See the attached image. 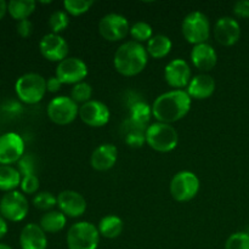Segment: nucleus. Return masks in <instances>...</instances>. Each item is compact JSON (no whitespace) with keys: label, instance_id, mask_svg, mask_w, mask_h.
<instances>
[{"label":"nucleus","instance_id":"nucleus-1","mask_svg":"<svg viewBox=\"0 0 249 249\" xmlns=\"http://www.w3.org/2000/svg\"><path fill=\"white\" fill-rule=\"evenodd\" d=\"M192 99L186 90H170L160 94L152 104V114L160 123L172 124L179 122L191 109Z\"/></svg>","mask_w":249,"mask_h":249},{"label":"nucleus","instance_id":"nucleus-2","mask_svg":"<svg viewBox=\"0 0 249 249\" xmlns=\"http://www.w3.org/2000/svg\"><path fill=\"white\" fill-rule=\"evenodd\" d=\"M148 53L140 43L130 40L122 44L114 53L113 65L117 72L124 77H135L146 68Z\"/></svg>","mask_w":249,"mask_h":249},{"label":"nucleus","instance_id":"nucleus-3","mask_svg":"<svg viewBox=\"0 0 249 249\" xmlns=\"http://www.w3.org/2000/svg\"><path fill=\"white\" fill-rule=\"evenodd\" d=\"M46 91V79L39 73H24L15 83V92L17 97L26 105H36L40 102Z\"/></svg>","mask_w":249,"mask_h":249},{"label":"nucleus","instance_id":"nucleus-4","mask_svg":"<svg viewBox=\"0 0 249 249\" xmlns=\"http://www.w3.org/2000/svg\"><path fill=\"white\" fill-rule=\"evenodd\" d=\"M146 143L157 152L168 153L177 148L179 135L172 124L156 122L151 123L146 130Z\"/></svg>","mask_w":249,"mask_h":249},{"label":"nucleus","instance_id":"nucleus-5","mask_svg":"<svg viewBox=\"0 0 249 249\" xmlns=\"http://www.w3.org/2000/svg\"><path fill=\"white\" fill-rule=\"evenodd\" d=\"M66 242L68 249H97L100 232L92 223L79 221L68 229Z\"/></svg>","mask_w":249,"mask_h":249},{"label":"nucleus","instance_id":"nucleus-6","mask_svg":"<svg viewBox=\"0 0 249 249\" xmlns=\"http://www.w3.org/2000/svg\"><path fill=\"white\" fill-rule=\"evenodd\" d=\"M181 32L187 43L192 45L207 43L211 36V22L203 12H190L182 21Z\"/></svg>","mask_w":249,"mask_h":249},{"label":"nucleus","instance_id":"nucleus-7","mask_svg":"<svg viewBox=\"0 0 249 249\" xmlns=\"http://www.w3.org/2000/svg\"><path fill=\"white\" fill-rule=\"evenodd\" d=\"M198 177L190 170H181L177 173L170 180L169 191L173 198L177 202H190L197 196L199 191Z\"/></svg>","mask_w":249,"mask_h":249},{"label":"nucleus","instance_id":"nucleus-8","mask_svg":"<svg viewBox=\"0 0 249 249\" xmlns=\"http://www.w3.org/2000/svg\"><path fill=\"white\" fill-rule=\"evenodd\" d=\"M48 117L57 125H68L79 117V106L68 96L53 97L48 105Z\"/></svg>","mask_w":249,"mask_h":249},{"label":"nucleus","instance_id":"nucleus-9","mask_svg":"<svg viewBox=\"0 0 249 249\" xmlns=\"http://www.w3.org/2000/svg\"><path fill=\"white\" fill-rule=\"evenodd\" d=\"M28 211V199L19 191L6 192L0 199V214L6 221L19 223L26 218Z\"/></svg>","mask_w":249,"mask_h":249},{"label":"nucleus","instance_id":"nucleus-10","mask_svg":"<svg viewBox=\"0 0 249 249\" xmlns=\"http://www.w3.org/2000/svg\"><path fill=\"white\" fill-rule=\"evenodd\" d=\"M130 31L126 17L119 14H107L100 19L99 33L107 41H121Z\"/></svg>","mask_w":249,"mask_h":249},{"label":"nucleus","instance_id":"nucleus-11","mask_svg":"<svg viewBox=\"0 0 249 249\" xmlns=\"http://www.w3.org/2000/svg\"><path fill=\"white\" fill-rule=\"evenodd\" d=\"M88 73H89L88 66L82 58L67 57L57 63L55 75L62 84L75 85L78 83L84 82Z\"/></svg>","mask_w":249,"mask_h":249},{"label":"nucleus","instance_id":"nucleus-12","mask_svg":"<svg viewBox=\"0 0 249 249\" xmlns=\"http://www.w3.org/2000/svg\"><path fill=\"white\" fill-rule=\"evenodd\" d=\"M24 155V141L19 134L9 131L0 135V165L17 163Z\"/></svg>","mask_w":249,"mask_h":249},{"label":"nucleus","instance_id":"nucleus-13","mask_svg":"<svg viewBox=\"0 0 249 249\" xmlns=\"http://www.w3.org/2000/svg\"><path fill=\"white\" fill-rule=\"evenodd\" d=\"M164 79L173 90H184L192 79L191 67L182 58L172 60L164 68Z\"/></svg>","mask_w":249,"mask_h":249},{"label":"nucleus","instance_id":"nucleus-14","mask_svg":"<svg viewBox=\"0 0 249 249\" xmlns=\"http://www.w3.org/2000/svg\"><path fill=\"white\" fill-rule=\"evenodd\" d=\"M41 56L50 62L60 63L68 55V44L60 34L48 33L39 41Z\"/></svg>","mask_w":249,"mask_h":249},{"label":"nucleus","instance_id":"nucleus-15","mask_svg":"<svg viewBox=\"0 0 249 249\" xmlns=\"http://www.w3.org/2000/svg\"><path fill=\"white\" fill-rule=\"evenodd\" d=\"M111 112L107 105L97 100H90L79 107V118L91 128H101L109 122Z\"/></svg>","mask_w":249,"mask_h":249},{"label":"nucleus","instance_id":"nucleus-16","mask_svg":"<svg viewBox=\"0 0 249 249\" xmlns=\"http://www.w3.org/2000/svg\"><path fill=\"white\" fill-rule=\"evenodd\" d=\"M213 33L214 38L220 45L232 46L240 40L241 26L232 17L224 16L215 22Z\"/></svg>","mask_w":249,"mask_h":249},{"label":"nucleus","instance_id":"nucleus-17","mask_svg":"<svg viewBox=\"0 0 249 249\" xmlns=\"http://www.w3.org/2000/svg\"><path fill=\"white\" fill-rule=\"evenodd\" d=\"M57 207L67 218H80L87 211V201L79 192L65 190L58 194Z\"/></svg>","mask_w":249,"mask_h":249},{"label":"nucleus","instance_id":"nucleus-18","mask_svg":"<svg viewBox=\"0 0 249 249\" xmlns=\"http://www.w3.org/2000/svg\"><path fill=\"white\" fill-rule=\"evenodd\" d=\"M118 160V150L112 143H102L94 150L90 157V164L96 172L112 169Z\"/></svg>","mask_w":249,"mask_h":249},{"label":"nucleus","instance_id":"nucleus-19","mask_svg":"<svg viewBox=\"0 0 249 249\" xmlns=\"http://www.w3.org/2000/svg\"><path fill=\"white\" fill-rule=\"evenodd\" d=\"M191 62L197 70L209 72L213 70L218 63V53L213 46L208 43L195 45L191 50Z\"/></svg>","mask_w":249,"mask_h":249},{"label":"nucleus","instance_id":"nucleus-20","mask_svg":"<svg viewBox=\"0 0 249 249\" xmlns=\"http://www.w3.org/2000/svg\"><path fill=\"white\" fill-rule=\"evenodd\" d=\"M21 249H46L48 237L38 224H27L19 233Z\"/></svg>","mask_w":249,"mask_h":249},{"label":"nucleus","instance_id":"nucleus-21","mask_svg":"<svg viewBox=\"0 0 249 249\" xmlns=\"http://www.w3.org/2000/svg\"><path fill=\"white\" fill-rule=\"evenodd\" d=\"M215 91V80L212 75L202 73L191 79L187 85L186 92L194 100L209 99Z\"/></svg>","mask_w":249,"mask_h":249},{"label":"nucleus","instance_id":"nucleus-22","mask_svg":"<svg viewBox=\"0 0 249 249\" xmlns=\"http://www.w3.org/2000/svg\"><path fill=\"white\" fill-rule=\"evenodd\" d=\"M172 48L173 41L170 40L169 36H164V34H156L147 41L146 51H147L148 56H151L152 58L160 60L169 55Z\"/></svg>","mask_w":249,"mask_h":249},{"label":"nucleus","instance_id":"nucleus-23","mask_svg":"<svg viewBox=\"0 0 249 249\" xmlns=\"http://www.w3.org/2000/svg\"><path fill=\"white\" fill-rule=\"evenodd\" d=\"M67 216L60 211L46 212L39 221V226L45 233H57L65 229Z\"/></svg>","mask_w":249,"mask_h":249},{"label":"nucleus","instance_id":"nucleus-24","mask_svg":"<svg viewBox=\"0 0 249 249\" xmlns=\"http://www.w3.org/2000/svg\"><path fill=\"white\" fill-rule=\"evenodd\" d=\"M124 223L119 216L117 215H107L104 216L101 220L99 221L97 225V230H99L100 236L108 240H113L121 236L123 232Z\"/></svg>","mask_w":249,"mask_h":249},{"label":"nucleus","instance_id":"nucleus-25","mask_svg":"<svg viewBox=\"0 0 249 249\" xmlns=\"http://www.w3.org/2000/svg\"><path fill=\"white\" fill-rule=\"evenodd\" d=\"M22 175L18 169L12 165H0V191H16L21 185Z\"/></svg>","mask_w":249,"mask_h":249},{"label":"nucleus","instance_id":"nucleus-26","mask_svg":"<svg viewBox=\"0 0 249 249\" xmlns=\"http://www.w3.org/2000/svg\"><path fill=\"white\" fill-rule=\"evenodd\" d=\"M36 2L33 0H10L7 2V12L17 22L28 19L36 11Z\"/></svg>","mask_w":249,"mask_h":249},{"label":"nucleus","instance_id":"nucleus-27","mask_svg":"<svg viewBox=\"0 0 249 249\" xmlns=\"http://www.w3.org/2000/svg\"><path fill=\"white\" fill-rule=\"evenodd\" d=\"M124 138L126 145L133 148H140L146 142V130L147 129L134 124L133 122L126 119L123 124Z\"/></svg>","mask_w":249,"mask_h":249},{"label":"nucleus","instance_id":"nucleus-28","mask_svg":"<svg viewBox=\"0 0 249 249\" xmlns=\"http://www.w3.org/2000/svg\"><path fill=\"white\" fill-rule=\"evenodd\" d=\"M153 117L152 114V106L143 101H138L135 104L131 105L130 107V116H129V121L133 122L134 124L142 128H148L150 125V121Z\"/></svg>","mask_w":249,"mask_h":249},{"label":"nucleus","instance_id":"nucleus-29","mask_svg":"<svg viewBox=\"0 0 249 249\" xmlns=\"http://www.w3.org/2000/svg\"><path fill=\"white\" fill-rule=\"evenodd\" d=\"M129 34H130L134 41L142 44V43H147V41L152 38L153 29L147 22L139 21V22H135L133 26H130Z\"/></svg>","mask_w":249,"mask_h":249},{"label":"nucleus","instance_id":"nucleus-30","mask_svg":"<svg viewBox=\"0 0 249 249\" xmlns=\"http://www.w3.org/2000/svg\"><path fill=\"white\" fill-rule=\"evenodd\" d=\"M92 96V88L89 83L82 82L78 84L73 85L72 90H71V99L75 102L77 105H84L88 101L91 100Z\"/></svg>","mask_w":249,"mask_h":249},{"label":"nucleus","instance_id":"nucleus-31","mask_svg":"<svg viewBox=\"0 0 249 249\" xmlns=\"http://www.w3.org/2000/svg\"><path fill=\"white\" fill-rule=\"evenodd\" d=\"M94 5L92 0H65L63 7L65 11L71 16H82L89 11Z\"/></svg>","mask_w":249,"mask_h":249},{"label":"nucleus","instance_id":"nucleus-32","mask_svg":"<svg viewBox=\"0 0 249 249\" xmlns=\"http://www.w3.org/2000/svg\"><path fill=\"white\" fill-rule=\"evenodd\" d=\"M68 24H70V16L63 10H57V11L53 12L49 17V26L51 28V33L60 34L65 29H67Z\"/></svg>","mask_w":249,"mask_h":249},{"label":"nucleus","instance_id":"nucleus-33","mask_svg":"<svg viewBox=\"0 0 249 249\" xmlns=\"http://www.w3.org/2000/svg\"><path fill=\"white\" fill-rule=\"evenodd\" d=\"M33 206L39 211L50 212L53 207L57 206V197L51 192H39L34 196Z\"/></svg>","mask_w":249,"mask_h":249},{"label":"nucleus","instance_id":"nucleus-34","mask_svg":"<svg viewBox=\"0 0 249 249\" xmlns=\"http://www.w3.org/2000/svg\"><path fill=\"white\" fill-rule=\"evenodd\" d=\"M17 169H18L19 174H21L22 177L36 174V157H34L33 155H31V153H24L23 157L17 162Z\"/></svg>","mask_w":249,"mask_h":249},{"label":"nucleus","instance_id":"nucleus-35","mask_svg":"<svg viewBox=\"0 0 249 249\" xmlns=\"http://www.w3.org/2000/svg\"><path fill=\"white\" fill-rule=\"evenodd\" d=\"M225 249H249V233H232V235L226 240Z\"/></svg>","mask_w":249,"mask_h":249},{"label":"nucleus","instance_id":"nucleus-36","mask_svg":"<svg viewBox=\"0 0 249 249\" xmlns=\"http://www.w3.org/2000/svg\"><path fill=\"white\" fill-rule=\"evenodd\" d=\"M39 185H40V182H39L38 177L33 174L22 177L19 187H21V192L23 195H34L38 192Z\"/></svg>","mask_w":249,"mask_h":249},{"label":"nucleus","instance_id":"nucleus-37","mask_svg":"<svg viewBox=\"0 0 249 249\" xmlns=\"http://www.w3.org/2000/svg\"><path fill=\"white\" fill-rule=\"evenodd\" d=\"M233 14L238 18H249V0H240L235 2Z\"/></svg>","mask_w":249,"mask_h":249},{"label":"nucleus","instance_id":"nucleus-38","mask_svg":"<svg viewBox=\"0 0 249 249\" xmlns=\"http://www.w3.org/2000/svg\"><path fill=\"white\" fill-rule=\"evenodd\" d=\"M16 29L21 38H28L33 33V23L29 19H23V21L17 22Z\"/></svg>","mask_w":249,"mask_h":249},{"label":"nucleus","instance_id":"nucleus-39","mask_svg":"<svg viewBox=\"0 0 249 249\" xmlns=\"http://www.w3.org/2000/svg\"><path fill=\"white\" fill-rule=\"evenodd\" d=\"M62 85L63 84L60 82V79H58L56 75L49 77L48 79H46V90H48L49 92H53V94L60 91L61 88H62Z\"/></svg>","mask_w":249,"mask_h":249},{"label":"nucleus","instance_id":"nucleus-40","mask_svg":"<svg viewBox=\"0 0 249 249\" xmlns=\"http://www.w3.org/2000/svg\"><path fill=\"white\" fill-rule=\"evenodd\" d=\"M2 111L9 112V113H12V112L16 113V112L21 111V105L14 101H9L7 104H5L4 106H2Z\"/></svg>","mask_w":249,"mask_h":249},{"label":"nucleus","instance_id":"nucleus-41","mask_svg":"<svg viewBox=\"0 0 249 249\" xmlns=\"http://www.w3.org/2000/svg\"><path fill=\"white\" fill-rule=\"evenodd\" d=\"M7 231H9V225H7V221L0 215V240L4 238L6 236Z\"/></svg>","mask_w":249,"mask_h":249},{"label":"nucleus","instance_id":"nucleus-42","mask_svg":"<svg viewBox=\"0 0 249 249\" xmlns=\"http://www.w3.org/2000/svg\"><path fill=\"white\" fill-rule=\"evenodd\" d=\"M7 12V2L5 0H0V21L4 18Z\"/></svg>","mask_w":249,"mask_h":249},{"label":"nucleus","instance_id":"nucleus-43","mask_svg":"<svg viewBox=\"0 0 249 249\" xmlns=\"http://www.w3.org/2000/svg\"><path fill=\"white\" fill-rule=\"evenodd\" d=\"M0 249H12L9 245H5V243H0Z\"/></svg>","mask_w":249,"mask_h":249},{"label":"nucleus","instance_id":"nucleus-44","mask_svg":"<svg viewBox=\"0 0 249 249\" xmlns=\"http://www.w3.org/2000/svg\"><path fill=\"white\" fill-rule=\"evenodd\" d=\"M248 233H249V231H248Z\"/></svg>","mask_w":249,"mask_h":249}]
</instances>
